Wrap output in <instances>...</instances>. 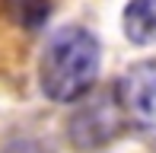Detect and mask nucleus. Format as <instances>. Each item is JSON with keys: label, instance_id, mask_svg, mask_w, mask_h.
Returning a JSON list of instances; mask_svg holds the SVG:
<instances>
[{"label": "nucleus", "instance_id": "39448f33", "mask_svg": "<svg viewBox=\"0 0 156 153\" xmlns=\"http://www.w3.org/2000/svg\"><path fill=\"white\" fill-rule=\"evenodd\" d=\"M6 13L23 29H38L51 16V0H6Z\"/></svg>", "mask_w": 156, "mask_h": 153}, {"label": "nucleus", "instance_id": "f257e3e1", "mask_svg": "<svg viewBox=\"0 0 156 153\" xmlns=\"http://www.w3.org/2000/svg\"><path fill=\"white\" fill-rule=\"evenodd\" d=\"M99 76V41L83 26H64L45 45L38 64L41 93L54 102H76Z\"/></svg>", "mask_w": 156, "mask_h": 153}, {"label": "nucleus", "instance_id": "7ed1b4c3", "mask_svg": "<svg viewBox=\"0 0 156 153\" xmlns=\"http://www.w3.org/2000/svg\"><path fill=\"white\" fill-rule=\"evenodd\" d=\"M115 134H118V109L108 99H99L93 105H86L70 121V141L80 150H96L102 144H108Z\"/></svg>", "mask_w": 156, "mask_h": 153}, {"label": "nucleus", "instance_id": "f03ea898", "mask_svg": "<svg viewBox=\"0 0 156 153\" xmlns=\"http://www.w3.org/2000/svg\"><path fill=\"white\" fill-rule=\"evenodd\" d=\"M118 109L147 137H156V61H140L118 80Z\"/></svg>", "mask_w": 156, "mask_h": 153}, {"label": "nucleus", "instance_id": "20e7f679", "mask_svg": "<svg viewBox=\"0 0 156 153\" xmlns=\"http://www.w3.org/2000/svg\"><path fill=\"white\" fill-rule=\"evenodd\" d=\"M124 35L134 45L156 38V0H131L124 6Z\"/></svg>", "mask_w": 156, "mask_h": 153}]
</instances>
